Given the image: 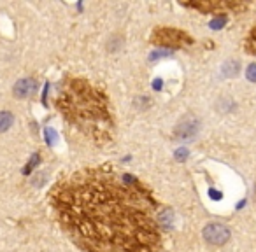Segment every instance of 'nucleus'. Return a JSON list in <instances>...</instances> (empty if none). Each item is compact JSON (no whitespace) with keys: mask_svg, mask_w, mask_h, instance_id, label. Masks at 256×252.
Wrapping results in <instances>:
<instances>
[{"mask_svg":"<svg viewBox=\"0 0 256 252\" xmlns=\"http://www.w3.org/2000/svg\"><path fill=\"white\" fill-rule=\"evenodd\" d=\"M36 89H37L36 79L26 77V79H20L14 84L12 91H14V95L18 96V98H28V96H32L34 93H36Z\"/></svg>","mask_w":256,"mask_h":252,"instance_id":"6","label":"nucleus"},{"mask_svg":"<svg viewBox=\"0 0 256 252\" xmlns=\"http://www.w3.org/2000/svg\"><path fill=\"white\" fill-rule=\"evenodd\" d=\"M65 233L86 252H160L151 193L132 175L84 168L51 191Z\"/></svg>","mask_w":256,"mask_h":252,"instance_id":"1","label":"nucleus"},{"mask_svg":"<svg viewBox=\"0 0 256 252\" xmlns=\"http://www.w3.org/2000/svg\"><path fill=\"white\" fill-rule=\"evenodd\" d=\"M39 163H40V158H39V154H36V156H34L32 160H30V163L26 165L25 170H23V172H25V174H30V172H32V168L36 167V165H39Z\"/></svg>","mask_w":256,"mask_h":252,"instance_id":"9","label":"nucleus"},{"mask_svg":"<svg viewBox=\"0 0 256 252\" xmlns=\"http://www.w3.org/2000/svg\"><path fill=\"white\" fill-rule=\"evenodd\" d=\"M151 40L164 47H184L193 42L188 33L178 28H170V26H158L151 35Z\"/></svg>","mask_w":256,"mask_h":252,"instance_id":"3","label":"nucleus"},{"mask_svg":"<svg viewBox=\"0 0 256 252\" xmlns=\"http://www.w3.org/2000/svg\"><path fill=\"white\" fill-rule=\"evenodd\" d=\"M56 107L84 135L96 142H107L112 137V117L109 103L100 89L84 79H68L58 89Z\"/></svg>","mask_w":256,"mask_h":252,"instance_id":"2","label":"nucleus"},{"mask_svg":"<svg viewBox=\"0 0 256 252\" xmlns=\"http://www.w3.org/2000/svg\"><path fill=\"white\" fill-rule=\"evenodd\" d=\"M198 128H200L198 119H196V117H193V116H186L178 123V126H176V130H174V135H176V139H178V140L190 142V140H193L196 137Z\"/></svg>","mask_w":256,"mask_h":252,"instance_id":"4","label":"nucleus"},{"mask_svg":"<svg viewBox=\"0 0 256 252\" xmlns=\"http://www.w3.org/2000/svg\"><path fill=\"white\" fill-rule=\"evenodd\" d=\"M44 133H46V140H48V144H50V146H53V142H54V140H56V133H54L51 128H46V132H44Z\"/></svg>","mask_w":256,"mask_h":252,"instance_id":"11","label":"nucleus"},{"mask_svg":"<svg viewBox=\"0 0 256 252\" xmlns=\"http://www.w3.org/2000/svg\"><path fill=\"white\" fill-rule=\"evenodd\" d=\"M204 238L210 245H223L230 240V230L221 223H210L204 228Z\"/></svg>","mask_w":256,"mask_h":252,"instance_id":"5","label":"nucleus"},{"mask_svg":"<svg viewBox=\"0 0 256 252\" xmlns=\"http://www.w3.org/2000/svg\"><path fill=\"white\" fill-rule=\"evenodd\" d=\"M226 23V18H218V19H212L210 21V28H214V30H218V28H221V26Z\"/></svg>","mask_w":256,"mask_h":252,"instance_id":"12","label":"nucleus"},{"mask_svg":"<svg viewBox=\"0 0 256 252\" xmlns=\"http://www.w3.org/2000/svg\"><path fill=\"white\" fill-rule=\"evenodd\" d=\"M237 72H238V61H228V63L223 67V74L228 75V77L237 75Z\"/></svg>","mask_w":256,"mask_h":252,"instance_id":"8","label":"nucleus"},{"mask_svg":"<svg viewBox=\"0 0 256 252\" xmlns=\"http://www.w3.org/2000/svg\"><path fill=\"white\" fill-rule=\"evenodd\" d=\"M165 54H168V51H158V53H153V54H151V60H158V58L165 56Z\"/></svg>","mask_w":256,"mask_h":252,"instance_id":"14","label":"nucleus"},{"mask_svg":"<svg viewBox=\"0 0 256 252\" xmlns=\"http://www.w3.org/2000/svg\"><path fill=\"white\" fill-rule=\"evenodd\" d=\"M186 158H188V151H186V149H179V151H176V160L184 161Z\"/></svg>","mask_w":256,"mask_h":252,"instance_id":"13","label":"nucleus"},{"mask_svg":"<svg viewBox=\"0 0 256 252\" xmlns=\"http://www.w3.org/2000/svg\"><path fill=\"white\" fill-rule=\"evenodd\" d=\"M246 75H248L249 81L256 82V63H251L248 67V70H246Z\"/></svg>","mask_w":256,"mask_h":252,"instance_id":"10","label":"nucleus"},{"mask_svg":"<svg viewBox=\"0 0 256 252\" xmlns=\"http://www.w3.org/2000/svg\"><path fill=\"white\" fill-rule=\"evenodd\" d=\"M12 121H14L12 114L9 112V110H2V112H0V133L8 132L12 126Z\"/></svg>","mask_w":256,"mask_h":252,"instance_id":"7","label":"nucleus"}]
</instances>
